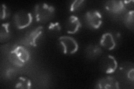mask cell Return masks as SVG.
<instances>
[{
  "instance_id": "1",
  "label": "cell",
  "mask_w": 134,
  "mask_h": 89,
  "mask_svg": "<svg viewBox=\"0 0 134 89\" xmlns=\"http://www.w3.org/2000/svg\"><path fill=\"white\" fill-rule=\"evenodd\" d=\"M54 12L55 8L46 3H39L34 8V15L37 22H47L52 17Z\"/></svg>"
},
{
  "instance_id": "2",
  "label": "cell",
  "mask_w": 134,
  "mask_h": 89,
  "mask_svg": "<svg viewBox=\"0 0 134 89\" xmlns=\"http://www.w3.org/2000/svg\"><path fill=\"white\" fill-rule=\"evenodd\" d=\"M30 58V54L23 46H18L12 50L10 54L11 62L18 66H24Z\"/></svg>"
},
{
  "instance_id": "3",
  "label": "cell",
  "mask_w": 134,
  "mask_h": 89,
  "mask_svg": "<svg viewBox=\"0 0 134 89\" xmlns=\"http://www.w3.org/2000/svg\"><path fill=\"white\" fill-rule=\"evenodd\" d=\"M59 42L64 54L72 55L76 52L79 48L78 42L73 37L62 36L59 38Z\"/></svg>"
},
{
  "instance_id": "4",
  "label": "cell",
  "mask_w": 134,
  "mask_h": 89,
  "mask_svg": "<svg viewBox=\"0 0 134 89\" xmlns=\"http://www.w3.org/2000/svg\"><path fill=\"white\" fill-rule=\"evenodd\" d=\"M14 21L16 27L24 29L30 26L32 21V16L30 12L20 11L15 15Z\"/></svg>"
},
{
  "instance_id": "5",
  "label": "cell",
  "mask_w": 134,
  "mask_h": 89,
  "mask_svg": "<svg viewBox=\"0 0 134 89\" xmlns=\"http://www.w3.org/2000/svg\"><path fill=\"white\" fill-rule=\"evenodd\" d=\"M101 70L106 74L114 73L118 66V63L115 57L112 55L104 56L100 61V64Z\"/></svg>"
},
{
  "instance_id": "6",
  "label": "cell",
  "mask_w": 134,
  "mask_h": 89,
  "mask_svg": "<svg viewBox=\"0 0 134 89\" xmlns=\"http://www.w3.org/2000/svg\"><path fill=\"white\" fill-rule=\"evenodd\" d=\"M86 19L88 23L94 29L99 28L102 23V15L97 10L88 11L86 15Z\"/></svg>"
},
{
  "instance_id": "7",
  "label": "cell",
  "mask_w": 134,
  "mask_h": 89,
  "mask_svg": "<svg viewBox=\"0 0 134 89\" xmlns=\"http://www.w3.org/2000/svg\"><path fill=\"white\" fill-rule=\"evenodd\" d=\"M43 26H38L33 29L27 36H25L24 40V43L28 46L35 47L37 46V41L43 33Z\"/></svg>"
},
{
  "instance_id": "8",
  "label": "cell",
  "mask_w": 134,
  "mask_h": 89,
  "mask_svg": "<svg viewBox=\"0 0 134 89\" xmlns=\"http://www.w3.org/2000/svg\"><path fill=\"white\" fill-rule=\"evenodd\" d=\"M96 87L103 89H118L119 84L114 78L107 76L100 79L98 81Z\"/></svg>"
},
{
  "instance_id": "9",
  "label": "cell",
  "mask_w": 134,
  "mask_h": 89,
  "mask_svg": "<svg viewBox=\"0 0 134 89\" xmlns=\"http://www.w3.org/2000/svg\"><path fill=\"white\" fill-rule=\"evenodd\" d=\"M81 26L82 24L78 17L72 15L69 17L67 21L66 25V32L69 34H74L77 32Z\"/></svg>"
},
{
  "instance_id": "10",
  "label": "cell",
  "mask_w": 134,
  "mask_h": 89,
  "mask_svg": "<svg viewBox=\"0 0 134 89\" xmlns=\"http://www.w3.org/2000/svg\"><path fill=\"white\" fill-rule=\"evenodd\" d=\"M105 8L109 12L115 14L120 13L126 9L122 1H116V0H112L106 2Z\"/></svg>"
},
{
  "instance_id": "11",
  "label": "cell",
  "mask_w": 134,
  "mask_h": 89,
  "mask_svg": "<svg viewBox=\"0 0 134 89\" xmlns=\"http://www.w3.org/2000/svg\"><path fill=\"white\" fill-rule=\"evenodd\" d=\"M100 45L108 50H112L116 46V42L113 35L110 32L104 33L100 40Z\"/></svg>"
},
{
  "instance_id": "12",
  "label": "cell",
  "mask_w": 134,
  "mask_h": 89,
  "mask_svg": "<svg viewBox=\"0 0 134 89\" xmlns=\"http://www.w3.org/2000/svg\"><path fill=\"white\" fill-rule=\"evenodd\" d=\"M32 86V83L27 78L21 76L16 83L15 88L21 89H29Z\"/></svg>"
},
{
  "instance_id": "13",
  "label": "cell",
  "mask_w": 134,
  "mask_h": 89,
  "mask_svg": "<svg viewBox=\"0 0 134 89\" xmlns=\"http://www.w3.org/2000/svg\"><path fill=\"white\" fill-rule=\"evenodd\" d=\"M10 25L9 23H3L1 25L0 29V37L1 40H5L10 35Z\"/></svg>"
},
{
  "instance_id": "14",
  "label": "cell",
  "mask_w": 134,
  "mask_h": 89,
  "mask_svg": "<svg viewBox=\"0 0 134 89\" xmlns=\"http://www.w3.org/2000/svg\"><path fill=\"white\" fill-rule=\"evenodd\" d=\"M85 2L84 0H75L70 6V11L71 12H75L78 10L83 5V3Z\"/></svg>"
},
{
  "instance_id": "15",
  "label": "cell",
  "mask_w": 134,
  "mask_h": 89,
  "mask_svg": "<svg viewBox=\"0 0 134 89\" xmlns=\"http://www.w3.org/2000/svg\"><path fill=\"white\" fill-rule=\"evenodd\" d=\"M48 29L50 32H52L54 34H55L59 32L61 30V26L60 23L56 22H50L48 26Z\"/></svg>"
},
{
  "instance_id": "16",
  "label": "cell",
  "mask_w": 134,
  "mask_h": 89,
  "mask_svg": "<svg viewBox=\"0 0 134 89\" xmlns=\"http://www.w3.org/2000/svg\"><path fill=\"white\" fill-rule=\"evenodd\" d=\"M102 52L101 49H100L98 46L97 45H91L89 46V49H88V53L91 56H97L99 55Z\"/></svg>"
},
{
  "instance_id": "17",
  "label": "cell",
  "mask_w": 134,
  "mask_h": 89,
  "mask_svg": "<svg viewBox=\"0 0 134 89\" xmlns=\"http://www.w3.org/2000/svg\"><path fill=\"white\" fill-rule=\"evenodd\" d=\"M133 13L134 11L133 10H131V11H129L128 13L126 14V15L125 16V22H126V24L129 26H130L131 25L133 26Z\"/></svg>"
},
{
  "instance_id": "18",
  "label": "cell",
  "mask_w": 134,
  "mask_h": 89,
  "mask_svg": "<svg viewBox=\"0 0 134 89\" xmlns=\"http://www.w3.org/2000/svg\"><path fill=\"white\" fill-rule=\"evenodd\" d=\"M8 16V12L6 6L5 5H4V4H2L1 15V20L5 19L6 17H7Z\"/></svg>"
},
{
  "instance_id": "19",
  "label": "cell",
  "mask_w": 134,
  "mask_h": 89,
  "mask_svg": "<svg viewBox=\"0 0 134 89\" xmlns=\"http://www.w3.org/2000/svg\"><path fill=\"white\" fill-rule=\"evenodd\" d=\"M15 70L13 69H8L6 73V76L8 78H11L15 75Z\"/></svg>"
},
{
  "instance_id": "20",
  "label": "cell",
  "mask_w": 134,
  "mask_h": 89,
  "mask_svg": "<svg viewBox=\"0 0 134 89\" xmlns=\"http://www.w3.org/2000/svg\"><path fill=\"white\" fill-rule=\"evenodd\" d=\"M128 78L131 80V81H133L134 79V74H133V69H132L131 70H130L127 74Z\"/></svg>"
}]
</instances>
